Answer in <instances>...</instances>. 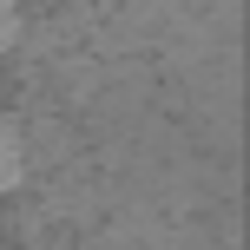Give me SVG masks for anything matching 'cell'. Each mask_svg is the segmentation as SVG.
<instances>
[{"label":"cell","mask_w":250,"mask_h":250,"mask_svg":"<svg viewBox=\"0 0 250 250\" xmlns=\"http://www.w3.org/2000/svg\"><path fill=\"white\" fill-rule=\"evenodd\" d=\"M20 171H26V145H20V132L0 119V191L20 185Z\"/></svg>","instance_id":"1"},{"label":"cell","mask_w":250,"mask_h":250,"mask_svg":"<svg viewBox=\"0 0 250 250\" xmlns=\"http://www.w3.org/2000/svg\"><path fill=\"white\" fill-rule=\"evenodd\" d=\"M20 40V0H0V53Z\"/></svg>","instance_id":"2"}]
</instances>
